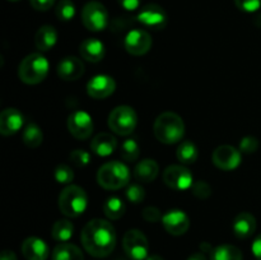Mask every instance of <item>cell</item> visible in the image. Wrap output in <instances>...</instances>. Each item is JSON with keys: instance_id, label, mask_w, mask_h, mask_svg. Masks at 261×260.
I'll return each mask as SVG.
<instances>
[{"instance_id": "6da1fadb", "label": "cell", "mask_w": 261, "mask_h": 260, "mask_svg": "<svg viewBox=\"0 0 261 260\" xmlns=\"http://www.w3.org/2000/svg\"><path fill=\"white\" fill-rule=\"evenodd\" d=\"M82 245L94 257L109 256L116 245V232L106 219L94 218L84 226L81 233Z\"/></svg>"}, {"instance_id": "7a4b0ae2", "label": "cell", "mask_w": 261, "mask_h": 260, "mask_svg": "<svg viewBox=\"0 0 261 260\" xmlns=\"http://www.w3.org/2000/svg\"><path fill=\"white\" fill-rule=\"evenodd\" d=\"M153 133L163 144H175L182 139L185 134V124L177 114L166 111L155 119Z\"/></svg>"}, {"instance_id": "3957f363", "label": "cell", "mask_w": 261, "mask_h": 260, "mask_svg": "<svg viewBox=\"0 0 261 260\" xmlns=\"http://www.w3.org/2000/svg\"><path fill=\"white\" fill-rule=\"evenodd\" d=\"M130 181V171L122 162L111 161L101 166L97 172V183L106 190H119Z\"/></svg>"}, {"instance_id": "277c9868", "label": "cell", "mask_w": 261, "mask_h": 260, "mask_svg": "<svg viewBox=\"0 0 261 260\" xmlns=\"http://www.w3.org/2000/svg\"><path fill=\"white\" fill-rule=\"evenodd\" d=\"M59 209L64 216L76 218L86 212L88 205L87 194L81 186L68 185L59 195Z\"/></svg>"}, {"instance_id": "5b68a950", "label": "cell", "mask_w": 261, "mask_h": 260, "mask_svg": "<svg viewBox=\"0 0 261 260\" xmlns=\"http://www.w3.org/2000/svg\"><path fill=\"white\" fill-rule=\"evenodd\" d=\"M48 61L41 54H30L20 61L18 66V76L25 84H38L47 76Z\"/></svg>"}, {"instance_id": "8992f818", "label": "cell", "mask_w": 261, "mask_h": 260, "mask_svg": "<svg viewBox=\"0 0 261 260\" xmlns=\"http://www.w3.org/2000/svg\"><path fill=\"white\" fill-rule=\"evenodd\" d=\"M138 124L137 112L133 107L122 105L117 106L110 112L109 127L117 135L126 137L135 130Z\"/></svg>"}, {"instance_id": "52a82bcc", "label": "cell", "mask_w": 261, "mask_h": 260, "mask_svg": "<svg viewBox=\"0 0 261 260\" xmlns=\"http://www.w3.org/2000/svg\"><path fill=\"white\" fill-rule=\"evenodd\" d=\"M82 22L92 32H101L109 25V12L99 2L87 3L82 10Z\"/></svg>"}, {"instance_id": "ba28073f", "label": "cell", "mask_w": 261, "mask_h": 260, "mask_svg": "<svg viewBox=\"0 0 261 260\" xmlns=\"http://www.w3.org/2000/svg\"><path fill=\"white\" fill-rule=\"evenodd\" d=\"M122 247L124 251L130 259L133 260H145L148 257V251H149V244L143 233L139 229H129L124 235L122 239Z\"/></svg>"}, {"instance_id": "9c48e42d", "label": "cell", "mask_w": 261, "mask_h": 260, "mask_svg": "<svg viewBox=\"0 0 261 260\" xmlns=\"http://www.w3.org/2000/svg\"><path fill=\"white\" fill-rule=\"evenodd\" d=\"M163 183L173 190L184 191L193 186L194 180L189 168L185 166L172 165L168 166L163 172Z\"/></svg>"}, {"instance_id": "30bf717a", "label": "cell", "mask_w": 261, "mask_h": 260, "mask_svg": "<svg viewBox=\"0 0 261 260\" xmlns=\"http://www.w3.org/2000/svg\"><path fill=\"white\" fill-rule=\"evenodd\" d=\"M138 22L150 30H163L167 24V14L165 9L157 4H147L140 9L137 17Z\"/></svg>"}, {"instance_id": "8fae6325", "label": "cell", "mask_w": 261, "mask_h": 260, "mask_svg": "<svg viewBox=\"0 0 261 260\" xmlns=\"http://www.w3.org/2000/svg\"><path fill=\"white\" fill-rule=\"evenodd\" d=\"M241 150L236 149L232 145H219L216 148L212 155L214 165L223 171H233L241 163Z\"/></svg>"}, {"instance_id": "7c38bea8", "label": "cell", "mask_w": 261, "mask_h": 260, "mask_svg": "<svg viewBox=\"0 0 261 260\" xmlns=\"http://www.w3.org/2000/svg\"><path fill=\"white\" fill-rule=\"evenodd\" d=\"M69 133L76 139H87L93 132V120L86 111H74L68 117Z\"/></svg>"}, {"instance_id": "4fadbf2b", "label": "cell", "mask_w": 261, "mask_h": 260, "mask_svg": "<svg viewBox=\"0 0 261 260\" xmlns=\"http://www.w3.org/2000/svg\"><path fill=\"white\" fill-rule=\"evenodd\" d=\"M124 46L130 55H145L152 47V37L144 30H133L125 37Z\"/></svg>"}, {"instance_id": "5bb4252c", "label": "cell", "mask_w": 261, "mask_h": 260, "mask_svg": "<svg viewBox=\"0 0 261 260\" xmlns=\"http://www.w3.org/2000/svg\"><path fill=\"white\" fill-rule=\"evenodd\" d=\"M162 224L166 231L172 236H181L188 232L190 227V219L185 212L180 209H172L163 214Z\"/></svg>"}, {"instance_id": "9a60e30c", "label": "cell", "mask_w": 261, "mask_h": 260, "mask_svg": "<svg viewBox=\"0 0 261 260\" xmlns=\"http://www.w3.org/2000/svg\"><path fill=\"white\" fill-rule=\"evenodd\" d=\"M116 89L115 79L110 75L99 74L93 76L87 84V93L94 99H103L111 96Z\"/></svg>"}, {"instance_id": "2e32d148", "label": "cell", "mask_w": 261, "mask_h": 260, "mask_svg": "<svg viewBox=\"0 0 261 260\" xmlns=\"http://www.w3.org/2000/svg\"><path fill=\"white\" fill-rule=\"evenodd\" d=\"M23 122H24V117L19 110L13 109V107L3 110L0 114V133L4 137L14 135L22 129Z\"/></svg>"}, {"instance_id": "e0dca14e", "label": "cell", "mask_w": 261, "mask_h": 260, "mask_svg": "<svg viewBox=\"0 0 261 260\" xmlns=\"http://www.w3.org/2000/svg\"><path fill=\"white\" fill-rule=\"evenodd\" d=\"M84 74V64L76 56H66L58 64V75L63 81H76Z\"/></svg>"}, {"instance_id": "ac0fdd59", "label": "cell", "mask_w": 261, "mask_h": 260, "mask_svg": "<svg viewBox=\"0 0 261 260\" xmlns=\"http://www.w3.org/2000/svg\"><path fill=\"white\" fill-rule=\"evenodd\" d=\"M22 254L27 260H47L50 250L43 240L32 236L23 241Z\"/></svg>"}, {"instance_id": "d6986e66", "label": "cell", "mask_w": 261, "mask_h": 260, "mask_svg": "<svg viewBox=\"0 0 261 260\" xmlns=\"http://www.w3.org/2000/svg\"><path fill=\"white\" fill-rule=\"evenodd\" d=\"M117 139L110 133H99L92 139L91 149L99 157H109L116 150Z\"/></svg>"}, {"instance_id": "ffe728a7", "label": "cell", "mask_w": 261, "mask_h": 260, "mask_svg": "<svg viewBox=\"0 0 261 260\" xmlns=\"http://www.w3.org/2000/svg\"><path fill=\"white\" fill-rule=\"evenodd\" d=\"M79 53L89 63H99L105 58V45L97 38H87L79 46Z\"/></svg>"}, {"instance_id": "44dd1931", "label": "cell", "mask_w": 261, "mask_h": 260, "mask_svg": "<svg viewBox=\"0 0 261 260\" xmlns=\"http://www.w3.org/2000/svg\"><path fill=\"white\" fill-rule=\"evenodd\" d=\"M256 229V219L251 213L242 212L233 219V233L239 239H249Z\"/></svg>"}, {"instance_id": "7402d4cb", "label": "cell", "mask_w": 261, "mask_h": 260, "mask_svg": "<svg viewBox=\"0 0 261 260\" xmlns=\"http://www.w3.org/2000/svg\"><path fill=\"white\" fill-rule=\"evenodd\" d=\"M158 172H160V166L154 160H143L135 166L134 176L139 183L149 184L157 178Z\"/></svg>"}, {"instance_id": "603a6c76", "label": "cell", "mask_w": 261, "mask_h": 260, "mask_svg": "<svg viewBox=\"0 0 261 260\" xmlns=\"http://www.w3.org/2000/svg\"><path fill=\"white\" fill-rule=\"evenodd\" d=\"M58 42V32L53 25H42L35 35V45L40 51H48Z\"/></svg>"}, {"instance_id": "cb8c5ba5", "label": "cell", "mask_w": 261, "mask_h": 260, "mask_svg": "<svg viewBox=\"0 0 261 260\" xmlns=\"http://www.w3.org/2000/svg\"><path fill=\"white\" fill-rule=\"evenodd\" d=\"M53 260H84V256L76 245L61 242L54 249Z\"/></svg>"}, {"instance_id": "d4e9b609", "label": "cell", "mask_w": 261, "mask_h": 260, "mask_svg": "<svg viewBox=\"0 0 261 260\" xmlns=\"http://www.w3.org/2000/svg\"><path fill=\"white\" fill-rule=\"evenodd\" d=\"M211 260H244V256L233 245H219L211 251Z\"/></svg>"}, {"instance_id": "484cf974", "label": "cell", "mask_w": 261, "mask_h": 260, "mask_svg": "<svg viewBox=\"0 0 261 260\" xmlns=\"http://www.w3.org/2000/svg\"><path fill=\"white\" fill-rule=\"evenodd\" d=\"M22 139L23 143L25 144V147L37 148L42 144L43 133L38 125H36L35 122H30V124H27V126L24 127V130H23Z\"/></svg>"}, {"instance_id": "4316f807", "label": "cell", "mask_w": 261, "mask_h": 260, "mask_svg": "<svg viewBox=\"0 0 261 260\" xmlns=\"http://www.w3.org/2000/svg\"><path fill=\"white\" fill-rule=\"evenodd\" d=\"M74 233V226L69 219H60L55 222L51 229V236L55 241L66 242L71 239Z\"/></svg>"}, {"instance_id": "83f0119b", "label": "cell", "mask_w": 261, "mask_h": 260, "mask_svg": "<svg viewBox=\"0 0 261 260\" xmlns=\"http://www.w3.org/2000/svg\"><path fill=\"white\" fill-rule=\"evenodd\" d=\"M176 157L184 165H191L198 160V148L193 142L185 140L176 149Z\"/></svg>"}, {"instance_id": "f1b7e54d", "label": "cell", "mask_w": 261, "mask_h": 260, "mask_svg": "<svg viewBox=\"0 0 261 260\" xmlns=\"http://www.w3.org/2000/svg\"><path fill=\"white\" fill-rule=\"evenodd\" d=\"M103 213L106 214V217L112 221H116L120 219L125 213V204L117 196H111V198L107 199L103 204Z\"/></svg>"}, {"instance_id": "f546056e", "label": "cell", "mask_w": 261, "mask_h": 260, "mask_svg": "<svg viewBox=\"0 0 261 260\" xmlns=\"http://www.w3.org/2000/svg\"><path fill=\"white\" fill-rule=\"evenodd\" d=\"M139 154L140 148L134 139H126L121 144V157L126 162H135Z\"/></svg>"}, {"instance_id": "4dcf8cb0", "label": "cell", "mask_w": 261, "mask_h": 260, "mask_svg": "<svg viewBox=\"0 0 261 260\" xmlns=\"http://www.w3.org/2000/svg\"><path fill=\"white\" fill-rule=\"evenodd\" d=\"M56 17L63 22H69L75 15V5L71 0H60L56 5Z\"/></svg>"}, {"instance_id": "1f68e13d", "label": "cell", "mask_w": 261, "mask_h": 260, "mask_svg": "<svg viewBox=\"0 0 261 260\" xmlns=\"http://www.w3.org/2000/svg\"><path fill=\"white\" fill-rule=\"evenodd\" d=\"M55 180L59 184H70L74 178V172L69 166L59 165L55 168Z\"/></svg>"}, {"instance_id": "d6a6232c", "label": "cell", "mask_w": 261, "mask_h": 260, "mask_svg": "<svg viewBox=\"0 0 261 260\" xmlns=\"http://www.w3.org/2000/svg\"><path fill=\"white\" fill-rule=\"evenodd\" d=\"M126 198L127 200L132 201L134 204H139L144 200L145 198V190L143 189V186H140L139 184H133L127 188L126 190Z\"/></svg>"}, {"instance_id": "836d02e7", "label": "cell", "mask_w": 261, "mask_h": 260, "mask_svg": "<svg viewBox=\"0 0 261 260\" xmlns=\"http://www.w3.org/2000/svg\"><path fill=\"white\" fill-rule=\"evenodd\" d=\"M191 190H193V195L196 196L198 199H206L212 194V189L209 184L203 180L195 181L193 186H191Z\"/></svg>"}, {"instance_id": "e575fe53", "label": "cell", "mask_w": 261, "mask_h": 260, "mask_svg": "<svg viewBox=\"0 0 261 260\" xmlns=\"http://www.w3.org/2000/svg\"><path fill=\"white\" fill-rule=\"evenodd\" d=\"M71 162L76 166V167H86L91 162V155L88 152L83 149H75L70 153L69 155Z\"/></svg>"}, {"instance_id": "d590c367", "label": "cell", "mask_w": 261, "mask_h": 260, "mask_svg": "<svg viewBox=\"0 0 261 260\" xmlns=\"http://www.w3.org/2000/svg\"><path fill=\"white\" fill-rule=\"evenodd\" d=\"M259 148V140L255 137H245L242 138L241 143H240V150L245 154H251L255 153Z\"/></svg>"}, {"instance_id": "8d00e7d4", "label": "cell", "mask_w": 261, "mask_h": 260, "mask_svg": "<svg viewBox=\"0 0 261 260\" xmlns=\"http://www.w3.org/2000/svg\"><path fill=\"white\" fill-rule=\"evenodd\" d=\"M234 4L245 13H254L260 9L261 0H234Z\"/></svg>"}, {"instance_id": "74e56055", "label": "cell", "mask_w": 261, "mask_h": 260, "mask_svg": "<svg viewBox=\"0 0 261 260\" xmlns=\"http://www.w3.org/2000/svg\"><path fill=\"white\" fill-rule=\"evenodd\" d=\"M142 216L143 218L147 222H149V223H155V222L158 221H162L163 217L160 209L155 208V206H145V208L143 209Z\"/></svg>"}, {"instance_id": "f35d334b", "label": "cell", "mask_w": 261, "mask_h": 260, "mask_svg": "<svg viewBox=\"0 0 261 260\" xmlns=\"http://www.w3.org/2000/svg\"><path fill=\"white\" fill-rule=\"evenodd\" d=\"M30 4L38 12H46L55 4V0H30Z\"/></svg>"}, {"instance_id": "ab89813d", "label": "cell", "mask_w": 261, "mask_h": 260, "mask_svg": "<svg viewBox=\"0 0 261 260\" xmlns=\"http://www.w3.org/2000/svg\"><path fill=\"white\" fill-rule=\"evenodd\" d=\"M117 2H119L120 7L124 8L125 10L133 12V10H137L140 7L142 0H117Z\"/></svg>"}, {"instance_id": "60d3db41", "label": "cell", "mask_w": 261, "mask_h": 260, "mask_svg": "<svg viewBox=\"0 0 261 260\" xmlns=\"http://www.w3.org/2000/svg\"><path fill=\"white\" fill-rule=\"evenodd\" d=\"M252 254H254V256L256 257L257 260H261V235L255 239V241L252 242Z\"/></svg>"}, {"instance_id": "b9f144b4", "label": "cell", "mask_w": 261, "mask_h": 260, "mask_svg": "<svg viewBox=\"0 0 261 260\" xmlns=\"http://www.w3.org/2000/svg\"><path fill=\"white\" fill-rule=\"evenodd\" d=\"M0 260H17V255L10 250H5V251H3Z\"/></svg>"}, {"instance_id": "7bdbcfd3", "label": "cell", "mask_w": 261, "mask_h": 260, "mask_svg": "<svg viewBox=\"0 0 261 260\" xmlns=\"http://www.w3.org/2000/svg\"><path fill=\"white\" fill-rule=\"evenodd\" d=\"M188 260H206V256L203 252H195V254L190 255V256L188 257Z\"/></svg>"}, {"instance_id": "ee69618b", "label": "cell", "mask_w": 261, "mask_h": 260, "mask_svg": "<svg viewBox=\"0 0 261 260\" xmlns=\"http://www.w3.org/2000/svg\"><path fill=\"white\" fill-rule=\"evenodd\" d=\"M145 260H163V259L160 256V255H150V256H148Z\"/></svg>"}, {"instance_id": "f6af8a7d", "label": "cell", "mask_w": 261, "mask_h": 260, "mask_svg": "<svg viewBox=\"0 0 261 260\" xmlns=\"http://www.w3.org/2000/svg\"><path fill=\"white\" fill-rule=\"evenodd\" d=\"M8 2H19V0H8Z\"/></svg>"}]
</instances>
